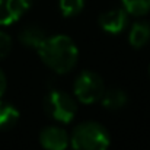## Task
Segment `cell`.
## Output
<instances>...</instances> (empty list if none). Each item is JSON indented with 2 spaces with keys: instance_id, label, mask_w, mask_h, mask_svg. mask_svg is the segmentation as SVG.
I'll return each mask as SVG.
<instances>
[{
  "instance_id": "cell-2",
  "label": "cell",
  "mask_w": 150,
  "mask_h": 150,
  "mask_svg": "<svg viewBox=\"0 0 150 150\" xmlns=\"http://www.w3.org/2000/svg\"><path fill=\"white\" fill-rule=\"evenodd\" d=\"M74 150H106L109 146V134L98 122H82L71 134Z\"/></svg>"
},
{
  "instance_id": "cell-15",
  "label": "cell",
  "mask_w": 150,
  "mask_h": 150,
  "mask_svg": "<svg viewBox=\"0 0 150 150\" xmlns=\"http://www.w3.org/2000/svg\"><path fill=\"white\" fill-rule=\"evenodd\" d=\"M6 85H7L6 76H4V73L0 70V98L3 96V93H4V91H6Z\"/></svg>"
},
{
  "instance_id": "cell-6",
  "label": "cell",
  "mask_w": 150,
  "mask_h": 150,
  "mask_svg": "<svg viewBox=\"0 0 150 150\" xmlns=\"http://www.w3.org/2000/svg\"><path fill=\"white\" fill-rule=\"evenodd\" d=\"M40 143L45 150H66L69 146V136L63 128L50 125L41 131Z\"/></svg>"
},
{
  "instance_id": "cell-4",
  "label": "cell",
  "mask_w": 150,
  "mask_h": 150,
  "mask_svg": "<svg viewBox=\"0 0 150 150\" xmlns=\"http://www.w3.org/2000/svg\"><path fill=\"white\" fill-rule=\"evenodd\" d=\"M44 108L51 118L58 122H70L77 111L76 100L61 91L50 92L44 100Z\"/></svg>"
},
{
  "instance_id": "cell-9",
  "label": "cell",
  "mask_w": 150,
  "mask_h": 150,
  "mask_svg": "<svg viewBox=\"0 0 150 150\" xmlns=\"http://www.w3.org/2000/svg\"><path fill=\"white\" fill-rule=\"evenodd\" d=\"M130 44L134 48H142L147 44V41L150 40V26L146 22H137L133 25L130 35H128Z\"/></svg>"
},
{
  "instance_id": "cell-11",
  "label": "cell",
  "mask_w": 150,
  "mask_h": 150,
  "mask_svg": "<svg viewBox=\"0 0 150 150\" xmlns=\"http://www.w3.org/2000/svg\"><path fill=\"white\" fill-rule=\"evenodd\" d=\"M102 105L108 109H120L127 103V95L118 88H112L109 91H105L102 95Z\"/></svg>"
},
{
  "instance_id": "cell-16",
  "label": "cell",
  "mask_w": 150,
  "mask_h": 150,
  "mask_svg": "<svg viewBox=\"0 0 150 150\" xmlns=\"http://www.w3.org/2000/svg\"><path fill=\"white\" fill-rule=\"evenodd\" d=\"M149 76H150V67H149Z\"/></svg>"
},
{
  "instance_id": "cell-13",
  "label": "cell",
  "mask_w": 150,
  "mask_h": 150,
  "mask_svg": "<svg viewBox=\"0 0 150 150\" xmlns=\"http://www.w3.org/2000/svg\"><path fill=\"white\" fill-rule=\"evenodd\" d=\"M125 12L134 16H143L150 10V0H122Z\"/></svg>"
},
{
  "instance_id": "cell-5",
  "label": "cell",
  "mask_w": 150,
  "mask_h": 150,
  "mask_svg": "<svg viewBox=\"0 0 150 150\" xmlns=\"http://www.w3.org/2000/svg\"><path fill=\"white\" fill-rule=\"evenodd\" d=\"M31 0H0V25L15 23L29 9Z\"/></svg>"
},
{
  "instance_id": "cell-14",
  "label": "cell",
  "mask_w": 150,
  "mask_h": 150,
  "mask_svg": "<svg viewBox=\"0 0 150 150\" xmlns=\"http://www.w3.org/2000/svg\"><path fill=\"white\" fill-rule=\"evenodd\" d=\"M10 48H12V40H10V37L6 32L0 31V60H3L10 52Z\"/></svg>"
},
{
  "instance_id": "cell-3",
  "label": "cell",
  "mask_w": 150,
  "mask_h": 150,
  "mask_svg": "<svg viewBox=\"0 0 150 150\" xmlns=\"http://www.w3.org/2000/svg\"><path fill=\"white\" fill-rule=\"evenodd\" d=\"M73 89L77 100H80L82 103H95L102 98L105 85L99 74L85 70L76 77Z\"/></svg>"
},
{
  "instance_id": "cell-8",
  "label": "cell",
  "mask_w": 150,
  "mask_h": 150,
  "mask_svg": "<svg viewBox=\"0 0 150 150\" xmlns=\"http://www.w3.org/2000/svg\"><path fill=\"white\" fill-rule=\"evenodd\" d=\"M45 32L41 26L38 25H29L26 28H23L19 34V41L26 45V47H31V48H40L41 44L45 41Z\"/></svg>"
},
{
  "instance_id": "cell-10",
  "label": "cell",
  "mask_w": 150,
  "mask_h": 150,
  "mask_svg": "<svg viewBox=\"0 0 150 150\" xmlns=\"http://www.w3.org/2000/svg\"><path fill=\"white\" fill-rule=\"evenodd\" d=\"M19 120V111L7 102L0 100V130L12 128Z\"/></svg>"
},
{
  "instance_id": "cell-7",
  "label": "cell",
  "mask_w": 150,
  "mask_h": 150,
  "mask_svg": "<svg viewBox=\"0 0 150 150\" xmlns=\"http://www.w3.org/2000/svg\"><path fill=\"white\" fill-rule=\"evenodd\" d=\"M100 28L109 34H120L127 26L125 9H111L99 16Z\"/></svg>"
},
{
  "instance_id": "cell-12",
  "label": "cell",
  "mask_w": 150,
  "mask_h": 150,
  "mask_svg": "<svg viewBox=\"0 0 150 150\" xmlns=\"http://www.w3.org/2000/svg\"><path fill=\"white\" fill-rule=\"evenodd\" d=\"M58 6L63 16L71 18L82 12V9L85 7V0H58Z\"/></svg>"
},
{
  "instance_id": "cell-1",
  "label": "cell",
  "mask_w": 150,
  "mask_h": 150,
  "mask_svg": "<svg viewBox=\"0 0 150 150\" xmlns=\"http://www.w3.org/2000/svg\"><path fill=\"white\" fill-rule=\"evenodd\" d=\"M41 60L55 73H69L77 63L79 51L71 38L66 35H55L45 38L38 48Z\"/></svg>"
}]
</instances>
